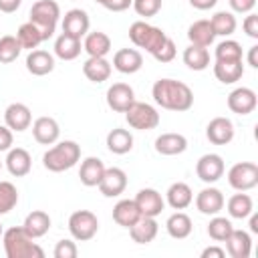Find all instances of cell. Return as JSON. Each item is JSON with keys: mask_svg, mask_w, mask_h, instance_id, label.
<instances>
[{"mask_svg": "<svg viewBox=\"0 0 258 258\" xmlns=\"http://www.w3.org/2000/svg\"><path fill=\"white\" fill-rule=\"evenodd\" d=\"M248 218H250V232L252 234H258V214L252 212Z\"/></svg>", "mask_w": 258, "mask_h": 258, "instance_id": "cell-55", "label": "cell"}, {"mask_svg": "<svg viewBox=\"0 0 258 258\" xmlns=\"http://www.w3.org/2000/svg\"><path fill=\"white\" fill-rule=\"evenodd\" d=\"M32 167V157L24 147H10L6 155V169L14 177H22L30 171Z\"/></svg>", "mask_w": 258, "mask_h": 258, "instance_id": "cell-21", "label": "cell"}, {"mask_svg": "<svg viewBox=\"0 0 258 258\" xmlns=\"http://www.w3.org/2000/svg\"><path fill=\"white\" fill-rule=\"evenodd\" d=\"M22 52V46L18 42L16 36L12 34H6L0 38V62L2 64H8V62H14Z\"/></svg>", "mask_w": 258, "mask_h": 258, "instance_id": "cell-41", "label": "cell"}, {"mask_svg": "<svg viewBox=\"0 0 258 258\" xmlns=\"http://www.w3.org/2000/svg\"><path fill=\"white\" fill-rule=\"evenodd\" d=\"M107 149L115 155H125L133 149V135L127 129H111L107 133Z\"/></svg>", "mask_w": 258, "mask_h": 258, "instance_id": "cell-33", "label": "cell"}, {"mask_svg": "<svg viewBox=\"0 0 258 258\" xmlns=\"http://www.w3.org/2000/svg\"><path fill=\"white\" fill-rule=\"evenodd\" d=\"M189 4L194 8H198V10H210V8H214L218 4V0H189Z\"/></svg>", "mask_w": 258, "mask_h": 258, "instance_id": "cell-53", "label": "cell"}, {"mask_svg": "<svg viewBox=\"0 0 258 258\" xmlns=\"http://www.w3.org/2000/svg\"><path fill=\"white\" fill-rule=\"evenodd\" d=\"M224 256H226V252L220 246H208L202 250V258H224Z\"/></svg>", "mask_w": 258, "mask_h": 258, "instance_id": "cell-52", "label": "cell"}, {"mask_svg": "<svg viewBox=\"0 0 258 258\" xmlns=\"http://www.w3.org/2000/svg\"><path fill=\"white\" fill-rule=\"evenodd\" d=\"M131 6L139 16L149 18V16H155L161 10V0H133Z\"/></svg>", "mask_w": 258, "mask_h": 258, "instance_id": "cell-44", "label": "cell"}, {"mask_svg": "<svg viewBox=\"0 0 258 258\" xmlns=\"http://www.w3.org/2000/svg\"><path fill=\"white\" fill-rule=\"evenodd\" d=\"M95 2H97V4H101V6H105V4L109 2V0H95Z\"/></svg>", "mask_w": 258, "mask_h": 258, "instance_id": "cell-56", "label": "cell"}, {"mask_svg": "<svg viewBox=\"0 0 258 258\" xmlns=\"http://www.w3.org/2000/svg\"><path fill=\"white\" fill-rule=\"evenodd\" d=\"M133 101H135V93L127 83H113L107 89V105L115 113H125Z\"/></svg>", "mask_w": 258, "mask_h": 258, "instance_id": "cell-13", "label": "cell"}, {"mask_svg": "<svg viewBox=\"0 0 258 258\" xmlns=\"http://www.w3.org/2000/svg\"><path fill=\"white\" fill-rule=\"evenodd\" d=\"M214 56L218 62H234V60H242V46L240 42L232 40V38H226L222 40L216 50H214Z\"/></svg>", "mask_w": 258, "mask_h": 258, "instance_id": "cell-40", "label": "cell"}, {"mask_svg": "<svg viewBox=\"0 0 258 258\" xmlns=\"http://www.w3.org/2000/svg\"><path fill=\"white\" fill-rule=\"evenodd\" d=\"M20 4H22V0H0V12L12 14L20 8Z\"/></svg>", "mask_w": 258, "mask_h": 258, "instance_id": "cell-51", "label": "cell"}, {"mask_svg": "<svg viewBox=\"0 0 258 258\" xmlns=\"http://www.w3.org/2000/svg\"><path fill=\"white\" fill-rule=\"evenodd\" d=\"M24 232L30 236V238H42L48 230H50V216L42 210H32L26 218H24V224H22Z\"/></svg>", "mask_w": 258, "mask_h": 258, "instance_id": "cell-27", "label": "cell"}, {"mask_svg": "<svg viewBox=\"0 0 258 258\" xmlns=\"http://www.w3.org/2000/svg\"><path fill=\"white\" fill-rule=\"evenodd\" d=\"M32 135L40 145H54L60 135V127L52 117H38L32 123Z\"/></svg>", "mask_w": 258, "mask_h": 258, "instance_id": "cell-17", "label": "cell"}, {"mask_svg": "<svg viewBox=\"0 0 258 258\" xmlns=\"http://www.w3.org/2000/svg\"><path fill=\"white\" fill-rule=\"evenodd\" d=\"M58 18H60V8L54 0H36L30 8V22L38 26L42 40H48L54 34Z\"/></svg>", "mask_w": 258, "mask_h": 258, "instance_id": "cell-5", "label": "cell"}, {"mask_svg": "<svg viewBox=\"0 0 258 258\" xmlns=\"http://www.w3.org/2000/svg\"><path fill=\"white\" fill-rule=\"evenodd\" d=\"M69 232L77 242H89L99 232V220L89 210H77L69 218Z\"/></svg>", "mask_w": 258, "mask_h": 258, "instance_id": "cell-7", "label": "cell"}, {"mask_svg": "<svg viewBox=\"0 0 258 258\" xmlns=\"http://www.w3.org/2000/svg\"><path fill=\"white\" fill-rule=\"evenodd\" d=\"M26 71L34 77H44L54 71V56L48 50H30L26 56Z\"/></svg>", "mask_w": 258, "mask_h": 258, "instance_id": "cell-20", "label": "cell"}, {"mask_svg": "<svg viewBox=\"0 0 258 258\" xmlns=\"http://www.w3.org/2000/svg\"><path fill=\"white\" fill-rule=\"evenodd\" d=\"M2 242L8 258H42L44 256V250L34 242V238H30L24 232L22 226L8 228L2 234Z\"/></svg>", "mask_w": 258, "mask_h": 258, "instance_id": "cell-2", "label": "cell"}, {"mask_svg": "<svg viewBox=\"0 0 258 258\" xmlns=\"http://www.w3.org/2000/svg\"><path fill=\"white\" fill-rule=\"evenodd\" d=\"M125 119H127L129 127H133L137 131H149V129H155L159 125L157 109L153 105L141 103V101H133L129 105V109L125 111Z\"/></svg>", "mask_w": 258, "mask_h": 258, "instance_id": "cell-6", "label": "cell"}, {"mask_svg": "<svg viewBox=\"0 0 258 258\" xmlns=\"http://www.w3.org/2000/svg\"><path fill=\"white\" fill-rule=\"evenodd\" d=\"M135 204L141 212V216H149V218H155L163 212L165 208V200L161 198V194L153 187H143L137 191L135 196Z\"/></svg>", "mask_w": 258, "mask_h": 258, "instance_id": "cell-12", "label": "cell"}, {"mask_svg": "<svg viewBox=\"0 0 258 258\" xmlns=\"http://www.w3.org/2000/svg\"><path fill=\"white\" fill-rule=\"evenodd\" d=\"M103 173H105V163H103L99 157H87V159L81 163L79 179H81L83 185L95 187V185H99Z\"/></svg>", "mask_w": 258, "mask_h": 258, "instance_id": "cell-25", "label": "cell"}, {"mask_svg": "<svg viewBox=\"0 0 258 258\" xmlns=\"http://www.w3.org/2000/svg\"><path fill=\"white\" fill-rule=\"evenodd\" d=\"M129 38L137 48H143L149 54H155L159 46L165 42L167 34L159 26H153L145 20H137L129 26Z\"/></svg>", "mask_w": 258, "mask_h": 258, "instance_id": "cell-4", "label": "cell"}, {"mask_svg": "<svg viewBox=\"0 0 258 258\" xmlns=\"http://www.w3.org/2000/svg\"><path fill=\"white\" fill-rule=\"evenodd\" d=\"M18 204V189L10 181H0V216L14 210Z\"/></svg>", "mask_w": 258, "mask_h": 258, "instance_id": "cell-43", "label": "cell"}, {"mask_svg": "<svg viewBox=\"0 0 258 258\" xmlns=\"http://www.w3.org/2000/svg\"><path fill=\"white\" fill-rule=\"evenodd\" d=\"M224 159L218 153H206L196 163V173L204 183H216L224 175Z\"/></svg>", "mask_w": 258, "mask_h": 258, "instance_id": "cell-9", "label": "cell"}, {"mask_svg": "<svg viewBox=\"0 0 258 258\" xmlns=\"http://www.w3.org/2000/svg\"><path fill=\"white\" fill-rule=\"evenodd\" d=\"M83 50H87L89 56H107L111 50V38L101 30L87 32L85 42H83Z\"/></svg>", "mask_w": 258, "mask_h": 258, "instance_id": "cell-32", "label": "cell"}, {"mask_svg": "<svg viewBox=\"0 0 258 258\" xmlns=\"http://www.w3.org/2000/svg\"><path fill=\"white\" fill-rule=\"evenodd\" d=\"M224 242H226V250L232 258H248L252 252V238L244 230H232Z\"/></svg>", "mask_w": 258, "mask_h": 258, "instance_id": "cell-23", "label": "cell"}, {"mask_svg": "<svg viewBox=\"0 0 258 258\" xmlns=\"http://www.w3.org/2000/svg\"><path fill=\"white\" fill-rule=\"evenodd\" d=\"M4 123L8 129H12L16 133L26 131L32 123V113L24 103H10L4 111Z\"/></svg>", "mask_w": 258, "mask_h": 258, "instance_id": "cell-14", "label": "cell"}, {"mask_svg": "<svg viewBox=\"0 0 258 258\" xmlns=\"http://www.w3.org/2000/svg\"><path fill=\"white\" fill-rule=\"evenodd\" d=\"M206 137L214 145H228L234 139V123L228 117H214L206 127Z\"/></svg>", "mask_w": 258, "mask_h": 258, "instance_id": "cell-15", "label": "cell"}, {"mask_svg": "<svg viewBox=\"0 0 258 258\" xmlns=\"http://www.w3.org/2000/svg\"><path fill=\"white\" fill-rule=\"evenodd\" d=\"M139 218H141V212H139L135 200H119V202L115 204V208H113V220H115L119 226L127 228V230H129Z\"/></svg>", "mask_w": 258, "mask_h": 258, "instance_id": "cell-26", "label": "cell"}, {"mask_svg": "<svg viewBox=\"0 0 258 258\" xmlns=\"http://www.w3.org/2000/svg\"><path fill=\"white\" fill-rule=\"evenodd\" d=\"M256 93L250 87H238L228 95V109L236 115H250L256 109Z\"/></svg>", "mask_w": 258, "mask_h": 258, "instance_id": "cell-11", "label": "cell"}, {"mask_svg": "<svg viewBox=\"0 0 258 258\" xmlns=\"http://www.w3.org/2000/svg\"><path fill=\"white\" fill-rule=\"evenodd\" d=\"M83 73L91 83H103L111 77V62L105 56H89L83 64Z\"/></svg>", "mask_w": 258, "mask_h": 258, "instance_id": "cell-29", "label": "cell"}, {"mask_svg": "<svg viewBox=\"0 0 258 258\" xmlns=\"http://www.w3.org/2000/svg\"><path fill=\"white\" fill-rule=\"evenodd\" d=\"M16 38H18L20 46H22V48H28V50H34V48L42 42V34H40V30H38V26L32 24L30 20L18 26Z\"/></svg>", "mask_w": 258, "mask_h": 258, "instance_id": "cell-39", "label": "cell"}, {"mask_svg": "<svg viewBox=\"0 0 258 258\" xmlns=\"http://www.w3.org/2000/svg\"><path fill=\"white\" fill-rule=\"evenodd\" d=\"M54 258H77L79 250H77V244L73 240H58L56 246H54Z\"/></svg>", "mask_w": 258, "mask_h": 258, "instance_id": "cell-46", "label": "cell"}, {"mask_svg": "<svg viewBox=\"0 0 258 258\" xmlns=\"http://www.w3.org/2000/svg\"><path fill=\"white\" fill-rule=\"evenodd\" d=\"M83 50V44H81V38L73 36V34H67V32H60L58 38L54 40V54L62 60H75Z\"/></svg>", "mask_w": 258, "mask_h": 258, "instance_id": "cell-28", "label": "cell"}, {"mask_svg": "<svg viewBox=\"0 0 258 258\" xmlns=\"http://www.w3.org/2000/svg\"><path fill=\"white\" fill-rule=\"evenodd\" d=\"M187 38H189L191 44L208 48L210 44H214L216 32H214L210 20H196V22L189 24V28H187Z\"/></svg>", "mask_w": 258, "mask_h": 258, "instance_id": "cell-31", "label": "cell"}, {"mask_svg": "<svg viewBox=\"0 0 258 258\" xmlns=\"http://www.w3.org/2000/svg\"><path fill=\"white\" fill-rule=\"evenodd\" d=\"M242 28L250 38H258V14L248 12V16L242 22Z\"/></svg>", "mask_w": 258, "mask_h": 258, "instance_id": "cell-47", "label": "cell"}, {"mask_svg": "<svg viewBox=\"0 0 258 258\" xmlns=\"http://www.w3.org/2000/svg\"><path fill=\"white\" fill-rule=\"evenodd\" d=\"M127 187V173L121 167H105V173L99 181V189L105 198H117Z\"/></svg>", "mask_w": 258, "mask_h": 258, "instance_id": "cell-10", "label": "cell"}, {"mask_svg": "<svg viewBox=\"0 0 258 258\" xmlns=\"http://www.w3.org/2000/svg\"><path fill=\"white\" fill-rule=\"evenodd\" d=\"M196 208L206 216H216L224 208V194L218 187H204L196 196Z\"/></svg>", "mask_w": 258, "mask_h": 258, "instance_id": "cell-18", "label": "cell"}, {"mask_svg": "<svg viewBox=\"0 0 258 258\" xmlns=\"http://www.w3.org/2000/svg\"><path fill=\"white\" fill-rule=\"evenodd\" d=\"M228 4H230V8H232L234 12H238V14H248V12L254 10L256 0H228Z\"/></svg>", "mask_w": 258, "mask_h": 258, "instance_id": "cell-48", "label": "cell"}, {"mask_svg": "<svg viewBox=\"0 0 258 258\" xmlns=\"http://www.w3.org/2000/svg\"><path fill=\"white\" fill-rule=\"evenodd\" d=\"M151 95H153V101L161 109L175 111V113L187 111L194 105V91L185 83L175 81V79H159V81H155V85L151 89Z\"/></svg>", "mask_w": 258, "mask_h": 258, "instance_id": "cell-1", "label": "cell"}, {"mask_svg": "<svg viewBox=\"0 0 258 258\" xmlns=\"http://www.w3.org/2000/svg\"><path fill=\"white\" fill-rule=\"evenodd\" d=\"M175 54H177L175 42L167 36V38H165V42L159 46V50L153 54V58H155V60H159V62H171V60L175 58Z\"/></svg>", "mask_w": 258, "mask_h": 258, "instance_id": "cell-45", "label": "cell"}, {"mask_svg": "<svg viewBox=\"0 0 258 258\" xmlns=\"http://www.w3.org/2000/svg\"><path fill=\"white\" fill-rule=\"evenodd\" d=\"M113 67L123 75H133L143 67V54L137 48H119L113 56Z\"/></svg>", "mask_w": 258, "mask_h": 258, "instance_id": "cell-19", "label": "cell"}, {"mask_svg": "<svg viewBox=\"0 0 258 258\" xmlns=\"http://www.w3.org/2000/svg\"><path fill=\"white\" fill-rule=\"evenodd\" d=\"M2 234H4V228H2V222H0V238H2Z\"/></svg>", "mask_w": 258, "mask_h": 258, "instance_id": "cell-57", "label": "cell"}, {"mask_svg": "<svg viewBox=\"0 0 258 258\" xmlns=\"http://www.w3.org/2000/svg\"><path fill=\"white\" fill-rule=\"evenodd\" d=\"M183 64L191 71H206L210 67V52L204 46L189 44L183 50Z\"/></svg>", "mask_w": 258, "mask_h": 258, "instance_id": "cell-36", "label": "cell"}, {"mask_svg": "<svg viewBox=\"0 0 258 258\" xmlns=\"http://www.w3.org/2000/svg\"><path fill=\"white\" fill-rule=\"evenodd\" d=\"M165 200L167 204L173 208V210H185L191 202H194V194H191V187L183 181H175L167 187L165 191Z\"/></svg>", "mask_w": 258, "mask_h": 258, "instance_id": "cell-30", "label": "cell"}, {"mask_svg": "<svg viewBox=\"0 0 258 258\" xmlns=\"http://www.w3.org/2000/svg\"><path fill=\"white\" fill-rule=\"evenodd\" d=\"M131 4H133V0H109L103 8H107V10H111V12H123V10H127Z\"/></svg>", "mask_w": 258, "mask_h": 258, "instance_id": "cell-50", "label": "cell"}, {"mask_svg": "<svg viewBox=\"0 0 258 258\" xmlns=\"http://www.w3.org/2000/svg\"><path fill=\"white\" fill-rule=\"evenodd\" d=\"M89 26H91L89 14L83 8H73L62 16V32L73 34L77 38H83L89 32Z\"/></svg>", "mask_w": 258, "mask_h": 258, "instance_id": "cell-16", "label": "cell"}, {"mask_svg": "<svg viewBox=\"0 0 258 258\" xmlns=\"http://www.w3.org/2000/svg\"><path fill=\"white\" fill-rule=\"evenodd\" d=\"M254 212V202L248 194L240 191V194H234L230 200H228V214L236 220H244L248 218L250 214Z\"/></svg>", "mask_w": 258, "mask_h": 258, "instance_id": "cell-37", "label": "cell"}, {"mask_svg": "<svg viewBox=\"0 0 258 258\" xmlns=\"http://www.w3.org/2000/svg\"><path fill=\"white\" fill-rule=\"evenodd\" d=\"M81 159V145L77 141L64 139L56 145H52L44 155H42V165L48 171L60 173L71 169L73 165H77V161Z\"/></svg>", "mask_w": 258, "mask_h": 258, "instance_id": "cell-3", "label": "cell"}, {"mask_svg": "<svg viewBox=\"0 0 258 258\" xmlns=\"http://www.w3.org/2000/svg\"><path fill=\"white\" fill-rule=\"evenodd\" d=\"M12 141H14L12 129H8L6 125H0V151H8L12 147Z\"/></svg>", "mask_w": 258, "mask_h": 258, "instance_id": "cell-49", "label": "cell"}, {"mask_svg": "<svg viewBox=\"0 0 258 258\" xmlns=\"http://www.w3.org/2000/svg\"><path fill=\"white\" fill-rule=\"evenodd\" d=\"M248 64L252 69H258V44L250 46V50H248Z\"/></svg>", "mask_w": 258, "mask_h": 258, "instance_id": "cell-54", "label": "cell"}, {"mask_svg": "<svg viewBox=\"0 0 258 258\" xmlns=\"http://www.w3.org/2000/svg\"><path fill=\"white\" fill-rule=\"evenodd\" d=\"M232 230H234L232 222H230L228 218L218 216V214H216V216L210 220V224H208V236H210L212 240H216V242H224V240L230 236Z\"/></svg>", "mask_w": 258, "mask_h": 258, "instance_id": "cell-42", "label": "cell"}, {"mask_svg": "<svg viewBox=\"0 0 258 258\" xmlns=\"http://www.w3.org/2000/svg\"><path fill=\"white\" fill-rule=\"evenodd\" d=\"M165 230H167V234H169L171 238H175V240H183V238H187V236L191 234L194 224H191V218H189L187 214H183V212H175V214H171V216L167 218V222H165Z\"/></svg>", "mask_w": 258, "mask_h": 258, "instance_id": "cell-34", "label": "cell"}, {"mask_svg": "<svg viewBox=\"0 0 258 258\" xmlns=\"http://www.w3.org/2000/svg\"><path fill=\"white\" fill-rule=\"evenodd\" d=\"M187 149V139L181 133H161L155 139V151L161 155H179Z\"/></svg>", "mask_w": 258, "mask_h": 258, "instance_id": "cell-24", "label": "cell"}, {"mask_svg": "<svg viewBox=\"0 0 258 258\" xmlns=\"http://www.w3.org/2000/svg\"><path fill=\"white\" fill-rule=\"evenodd\" d=\"M210 24H212L216 36H230V34H234V30H236V26H238L234 12H228V10L216 12V14L210 18Z\"/></svg>", "mask_w": 258, "mask_h": 258, "instance_id": "cell-38", "label": "cell"}, {"mask_svg": "<svg viewBox=\"0 0 258 258\" xmlns=\"http://www.w3.org/2000/svg\"><path fill=\"white\" fill-rule=\"evenodd\" d=\"M228 183L236 191H248L258 185V165L252 161L234 163L228 171Z\"/></svg>", "mask_w": 258, "mask_h": 258, "instance_id": "cell-8", "label": "cell"}, {"mask_svg": "<svg viewBox=\"0 0 258 258\" xmlns=\"http://www.w3.org/2000/svg\"><path fill=\"white\" fill-rule=\"evenodd\" d=\"M0 169H2V161H0Z\"/></svg>", "mask_w": 258, "mask_h": 258, "instance_id": "cell-58", "label": "cell"}, {"mask_svg": "<svg viewBox=\"0 0 258 258\" xmlns=\"http://www.w3.org/2000/svg\"><path fill=\"white\" fill-rule=\"evenodd\" d=\"M159 232V224L155 222V218H149V216H141L131 228H129V234H131V240L137 242V244H149L155 240Z\"/></svg>", "mask_w": 258, "mask_h": 258, "instance_id": "cell-22", "label": "cell"}, {"mask_svg": "<svg viewBox=\"0 0 258 258\" xmlns=\"http://www.w3.org/2000/svg\"><path fill=\"white\" fill-rule=\"evenodd\" d=\"M214 75L220 83L224 85H232L236 81L242 79L244 75V64L242 60H234V62H214Z\"/></svg>", "mask_w": 258, "mask_h": 258, "instance_id": "cell-35", "label": "cell"}]
</instances>
